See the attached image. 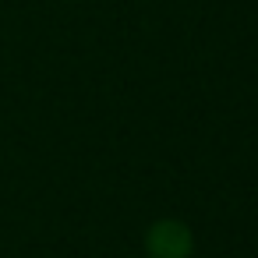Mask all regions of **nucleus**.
<instances>
[{"mask_svg": "<svg viewBox=\"0 0 258 258\" xmlns=\"http://www.w3.org/2000/svg\"><path fill=\"white\" fill-rule=\"evenodd\" d=\"M142 247L149 258H195V230L177 216H163L145 226Z\"/></svg>", "mask_w": 258, "mask_h": 258, "instance_id": "nucleus-1", "label": "nucleus"}]
</instances>
